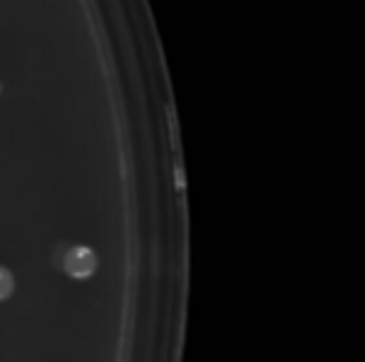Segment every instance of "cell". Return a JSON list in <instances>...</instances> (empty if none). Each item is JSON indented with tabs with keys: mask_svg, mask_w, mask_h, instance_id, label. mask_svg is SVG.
Instances as JSON below:
<instances>
[{
	"mask_svg": "<svg viewBox=\"0 0 365 362\" xmlns=\"http://www.w3.org/2000/svg\"><path fill=\"white\" fill-rule=\"evenodd\" d=\"M97 268V253L87 246H75L70 248V253L65 256V271L73 278H90Z\"/></svg>",
	"mask_w": 365,
	"mask_h": 362,
	"instance_id": "1",
	"label": "cell"
},
{
	"mask_svg": "<svg viewBox=\"0 0 365 362\" xmlns=\"http://www.w3.org/2000/svg\"><path fill=\"white\" fill-rule=\"evenodd\" d=\"M13 285H15L13 273H10L8 268L0 266V300H5L10 293H13Z\"/></svg>",
	"mask_w": 365,
	"mask_h": 362,
	"instance_id": "2",
	"label": "cell"
}]
</instances>
